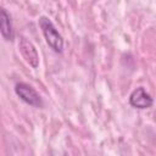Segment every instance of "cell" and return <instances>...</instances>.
<instances>
[{
  "instance_id": "3957f363",
  "label": "cell",
  "mask_w": 156,
  "mask_h": 156,
  "mask_svg": "<svg viewBox=\"0 0 156 156\" xmlns=\"http://www.w3.org/2000/svg\"><path fill=\"white\" fill-rule=\"evenodd\" d=\"M18 49L21 51V55L29 66H32L33 68H37L39 66V55L30 40H28L24 37H21L18 41Z\"/></svg>"
},
{
  "instance_id": "5b68a950",
  "label": "cell",
  "mask_w": 156,
  "mask_h": 156,
  "mask_svg": "<svg viewBox=\"0 0 156 156\" xmlns=\"http://www.w3.org/2000/svg\"><path fill=\"white\" fill-rule=\"evenodd\" d=\"M0 33L5 40L13 39V28L11 17L4 7H0Z\"/></svg>"
},
{
  "instance_id": "277c9868",
  "label": "cell",
  "mask_w": 156,
  "mask_h": 156,
  "mask_svg": "<svg viewBox=\"0 0 156 156\" xmlns=\"http://www.w3.org/2000/svg\"><path fill=\"white\" fill-rule=\"evenodd\" d=\"M129 104L135 108L145 110V108L151 107L152 98L143 87H139L132 91V94L129 96Z\"/></svg>"
},
{
  "instance_id": "7a4b0ae2",
  "label": "cell",
  "mask_w": 156,
  "mask_h": 156,
  "mask_svg": "<svg viewBox=\"0 0 156 156\" xmlns=\"http://www.w3.org/2000/svg\"><path fill=\"white\" fill-rule=\"evenodd\" d=\"M15 93L17 94V96H20L22 101H24L26 104L33 107H40L43 105L40 95L37 93V90L33 87H30L27 83H23V82L17 83L15 85Z\"/></svg>"
},
{
  "instance_id": "6da1fadb",
  "label": "cell",
  "mask_w": 156,
  "mask_h": 156,
  "mask_svg": "<svg viewBox=\"0 0 156 156\" xmlns=\"http://www.w3.org/2000/svg\"><path fill=\"white\" fill-rule=\"evenodd\" d=\"M39 27L43 32V35L49 44V46L55 51V52H62L63 50V39L54 23L51 22L50 18L46 16H41L39 18Z\"/></svg>"
}]
</instances>
